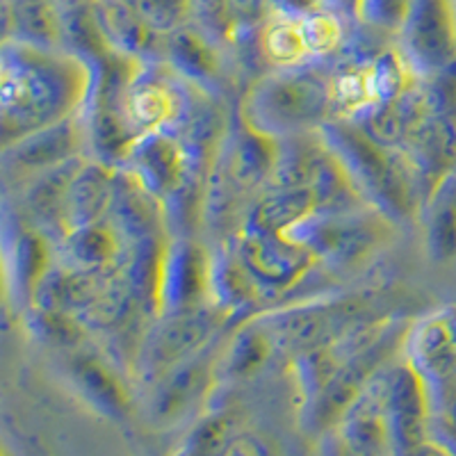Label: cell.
I'll return each instance as SVG.
<instances>
[{
    "instance_id": "6da1fadb",
    "label": "cell",
    "mask_w": 456,
    "mask_h": 456,
    "mask_svg": "<svg viewBox=\"0 0 456 456\" xmlns=\"http://www.w3.org/2000/svg\"><path fill=\"white\" fill-rule=\"evenodd\" d=\"M94 69L67 48L7 39L0 67L3 137H19L76 117L92 96Z\"/></svg>"
},
{
    "instance_id": "7a4b0ae2",
    "label": "cell",
    "mask_w": 456,
    "mask_h": 456,
    "mask_svg": "<svg viewBox=\"0 0 456 456\" xmlns=\"http://www.w3.org/2000/svg\"><path fill=\"white\" fill-rule=\"evenodd\" d=\"M315 133L368 208L388 222H406L418 213L427 178L402 151L379 144L352 119H329Z\"/></svg>"
},
{
    "instance_id": "3957f363",
    "label": "cell",
    "mask_w": 456,
    "mask_h": 456,
    "mask_svg": "<svg viewBox=\"0 0 456 456\" xmlns=\"http://www.w3.org/2000/svg\"><path fill=\"white\" fill-rule=\"evenodd\" d=\"M331 114L329 76L299 64L258 80L244 99L240 119L263 135L281 140L317 130Z\"/></svg>"
},
{
    "instance_id": "277c9868",
    "label": "cell",
    "mask_w": 456,
    "mask_h": 456,
    "mask_svg": "<svg viewBox=\"0 0 456 456\" xmlns=\"http://www.w3.org/2000/svg\"><path fill=\"white\" fill-rule=\"evenodd\" d=\"M368 301L363 297H347V299L313 301L301 306L281 308L276 313L258 317V322L270 333L274 347H283L288 352H313L327 347L331 342L340 340L354 329L363 327L368 322Z\"/></svg>"
},
{
    "instance_id": "5b68a950",
    "label": "cell",
    "mask_w": 456,
    "mask_h": 456,
    "mask_svg": "<svg viewBox=\"0 0 456 456\" xmlns=\"http://www.w3.org/2000/svg\"><path fill=\"white\" fill-rule=\"evenodd\" d=\"M388 219L372 208L354 213H313L290 231L315 260L333 267H352L381 247L388 233Z\"/></svg>"
},
{
    "instance_id": "8992f818",
    "label": "cell",
    "mask_w": 456,
    "mask_h": 456,
    "mask_svg": "<svg viewBox=\"0 0 456 456\" xmlns=\"http://www.w3.org/2000/svg\"><path fill=\"white\" fill-rule=\"evenodd\" d=\"M402 57L415 78H434L456 64V12L452 0H413L399 30Z\"/></svg>"
},
{
    "instance_id": "52a82bcc",
    "label": "cell",
    "mask_w": 456,
    "mask_h": 456,
    "mask_svg": "<svg viewBox=\"0 0 456 456\" xmlns=\"http://www.w3.org/2000/svg\"><path fill=\"white\" fill-rule=\"evenodd\" d=\"M201 162L203 158L194 156L181 133L171 126L137 135L124 158V169L165 203L187 176L208 174Z\"/></svg>"
},
{
    "instance_id": "ba28073f",
    "label": "cell",
    "mask_w": 456,
    "mask_h": 456,
    "mask_svg": "<svg viewBox=\"0 0 456 456\" xmlns=\"http://www.w3.org/2000/svg\"><path fill=\"white\" fill-rule=\"evenodd\" d=\"M217 322L215 308L206 306L160 315L142 336L137 361L144 372L165 377L169 370L197 356L213 340Z\"/></svg>"
},
{
    "instance_id": "9c48e42d",
    "label": "cell",
    "mask_w": 456,
    "mask_h": 456,
    "mask_svg": "<svg viewBox=\"0 0 456 456\" xmlns=\"http://www.w3.org/2000/svg\"><path fill=\"white\" fill-rule=\"evenodd\" d=\"M233 249L260 290L283 292L304 281L317 263L315 256L290 233H265L240 228Z\"/></svg>"
},
{
    "instance_id": "30bf717a",
    "label": "cell",
    "mask_w": 456,
    "mask_h": 456,
    "mask_svg": "<svg viewBox=\"0 0 456 456\" xmlns=\"http://www.w3.org/2000/svg\"><path fill=\"white\" fill-rule=\"evenodd\" d=\"M210 258L192 238H174L167 242L158 283V315L181 313L201 306L208 295Z\"/></svg>"
},
{
    "instance_id": "8fae6325",
    "label": "cell",
    "mask_w": 456,
    "mask_h": 456,
    "mask_svg": "<svg viewBox=\"0 0 456 456\" xmlns=\"http://www.w3.org/2000/svg\"><path fill=\"white\" fill-rule=\"evenodd\" d=\"M80 146L83 128L76 117H71L5 144V169L14 176L30 181L37 174L80 156Z\"/></svg>"
},
{
    "instance_id": "7c38bea8",
    "label": "cell",
    "mask_w": 456,
    "mask_h": 456,
    "mask_svg": "<svg viewBox=\"0 0 456 456\" xmlns=\"http://www.w3.org/2000/svg\"><path fill=\"white\" fill-rule=\"evenodd\" d=\"M187 96H183L176 85L167 83L160 73H153L140 64L135 78L126 92L124 112L126 121L137 135L149 133V130H160L176 126L178 119L185 112Z\"/></svg>"
},
{
    "instance_id": "4fadbf2b",
    "label": "cell",
    "mask_w": 456,
    "mask_h": 456,
    "mask_svg": "<svg viewBox=\"0 0 456 456\" xmlns=\"http://www.w3.org/2000/svg\"><path fill=\"white\" fill-rule=\"evenodd\" d=\"M92 14L110 51L135 62L165 60V35L153 30L128 0H92Z\"/></svg>"
},
{
    "instance_id": "5bb4252c",
    "label": "cell",
    "mask_w": 456,
    "mask_h": 456,
    "mask_svg": "<svg viewBox=\"0 0 456 456\" xmlns=\"http://www.w3.org/2000/svg\"><path fill=\"white\" fill-rule=\"evenodd\" d=\"M108 222L126 244L162 235V228L167 226L165 203L156 194H151L133 174L121 169L114 178V197Z\"/></svg>"
},
{
    "instance_id": "9a60e30c",
    "label": "cell",
    "mask_w": 456,
    "mask_h": 456,
    "mask_svg": "<svg viewBox=\"0 0 456 456\" xmlns=\"http://www.w3.org/2000/svg\"><path fill=\"white\" fill-rule=\"evenodd\" d=\"M117 171L101 160H85L69 185L62 208V233L108 219Z\"/></svg>"
},
{
    "instance_id": "2e32d148",
    "label": "cell",
    "mask_w": 456,
    "mask_h": 456,
    "mask_svg": "<svg viewBox=\"0 0 456 456\" xmlns=\"http://www.w3.org/2000/svg\"><path fill=\"white\" fill-rule=\"evenodd\" d=\"M411 365L420 374L450 379L456 374V306L422 320L409 338Z\"/></svg>"
},
{
    "instance_id": "e0dca14e",
    "label": "cell",
    "mask_w": 456,
    "mask_h": 456,
    "mask_svg": "<svg viewBox=\"0 0 456 456\" xmlns=\"http://www.w3.org/2000/svg\"><path fill=\"white\" fill-rule=\"evenodd\" d=\"M126 242L110 226V222L89 224L71 228L57 238L60 265L71 270H108L117 267L124 258Z\"/></svg>"
},
{
    "instance_id": "ac0fdd59",
    "label": "cell",
    "mask_w": 456,
    "mask_h": 456,
    "mask_svg": "<svg viewBox=\"0 0 456 456\" xmlns=\"http://www.w3.org/2000/svg\"><path fill=\"white\" fill-rule=\"evenodd\" d=\"M85 165L83 156H76L53 169L42 171L28 181L26 192H23V206L28 215L35 222L37 231L42 228H57L62 235V208L67 199L69 185ZM57 235V238H60Z\"/></svg>"
},
{
    "instance_id": "d6986e66",
    "label": "cell",
    "mask_w": 456,
    "mask_h": 456,
    "mask_svg": "<svg viewBox=\"0 0 456 456\" xmlns=\"http://www.w3.org/2000/svg\"><path fill=\"white\" fill-rule=\"evenodd\" d=\"M276 160V140L267 137L242 121V128L226 151L228 178L240 192H249L263 183H270Z\"/></svg>"
},
{
    "instance_id": "ffe728a7",
    "label": "cell",
    "mask_w": 456,
    "mask_h": 456,
    "mask_svg": "<svg viewBox=\"0 0 456 456\" xmlns=\"http://www.w3.org/2000/svg\"><path fill=\"white\" fill-rule=\"evenodd\" d=\"M313 213H317V203L311 187L270 190L254 203L242 228L265 233H290L297 224Z\"/></svg>"
},
{
    "instance_id": "44dd1931",
    "label": "cell",
    "mask_w": 456,
    "mask_h": 456,
    "mask_svg": "<svg viewBox=\"0 0 456 456\" xmlns=\"http://www.w3.org/2000/svg\"><path fill=\"white\" fill-rule=\"evenodd\" d=\"M260 288L249 270L238 258L235 249H226L210 260L208 297L213 299L215 311L240 313L254 306L260 297Z\"/></svg>"
},
{
    "instance_id": "7402d4cb",
    "label": "cell",
    "mask_w": 456,
    "mask_h": 456,
    "mask_svg": "<svg viewBox=\"0 0 456 456\" xmlns=\"http://www.w3.org/2000/svg\"><path fill=\"white\" fill-rule=\"evenodd\" d=\"M165 60L181 78L199 85H210L219 76L217 55L210 46V37L187 23L165 37Z\"/></svg>"
},
{
    "instance_id": "603a6c76",
    "label": "cell",
    "mask_w": 456,
    "mask_h": 456,
    "mask_svg": "<svg viewBox=\"0 0 456 456\" xmlns=\"http://www.w3.org/2000/svg\"><path fill=\"white\" fill-rule=\"evenodd\" d=\"M12 30L19 42L44 48H62V10L55 0H10Z\"/></svg>"
},
{
    "instance_id": "cb8c5ba5",
    "label": "cell",
    "mask_w": 456,
    "mask_h": 456,
    "mask_svg": "<svg viewBox=\"0 0 456 456\" xmlns=\"http://www.w3.org/2000/svg\"><path fill=\"white\" fill-rule=\"evenodd\" d=\"M427 249L434 260L456 256V174L436 183L427 210Z\"/></svg>"
},
{
    "instance_id": "d4e9b609",
    "label": "cell",
    "mask_w": 456,
    "mask_h": 456,
    "mask_svg": "<svg viewBox=\"0 0 456 456\" xmlns=\"http://www.w3.org/2000/svg\"><path fill=\"white\" fill-rule=\"evenodd\" d=\"M274 349L270 333L258 320L247 322L233 338L226 349V372L228 374H249L258 370L267 361L270 352Z\"/></svg>"
},
{
    "instance_id": "484cf974",
    "label": "cell",
    "mask_w": 456,
    "mask_h": 456,
    "mask_svg": "<svg viewBox=\"0 0 456 456\" xmlns=\"http://www.w3.org/2000/svg\"><path fill=\"white\" fill-rule=\"evenodd\" d=\"M48 249L42 231L28 228L16 238L14 247V283L16 290L32 299L37 283L48 272Z\"/></svg>"
},
{
    "instance_id": "4316f807",
    "label": "cell",
    "mask_w": 456,
    "mask_h": 456,
    "mask_svg": "<svg viewBox=\"0 0 456 456\" xmlns=\"http://www.w3.org/2000/svg\"><path fill=\"white\" fill-rule=\"evenodd\" d=\"M260 51L272 64L283 69L299 67L308 55L304 37H301L299 21L295 19H276L274 23L265 28L260 37Z\"/></svg>"
},
{
    "instance_id": "83f0119b",
    "label": "cell",
    "mask_w": 456,
    "mask_h": 456,
    "mask_svg": "<svg viewBox=\"0 0 456 456\" xmlns=\"http://www.w3.org/2000/svg\"><path fill=\"white\" fill-rule=\"evenodd\" d=\"M28 327L35 333L37 340L46 342L51 347L62 349H76L85 347L89 331L80 324L76 317L64 315V313H51L32 308L30 317H28Z\"/></svg>"
},
{
    "instance_id": "f1b7e54d",
    "label": "cell",
    "mask_w": 456,
    "mask_h": 456,
    "mask_svg": "<svg viewBox=\"0 0 456 456\" xmlns=\"http://www.w3.org/2000/svg\"><path fill=\"white\" fill-rule=\"evenodd\" d=\"M297 21H299L301 37L311 57L329 55L345 44V28L333 12L320 10Z\"/></svg>"
},
{
    "instance_id": "f546056e",
    "label": "cell",
    "mask_w": 456,
    "mask_h": 456,
    "mask_svg": "<svg viewBox=\"0 0 456 456\" xmlns=\"http://www.w3.org/2000/svg\"><path fill=\"white\" fill-rule=\"evenodd\" d=\"M413 0H356L354 14L374 32H397L404 26Z\"/></svg>"
},
{
    "instance_id": "4dcf8cb0",
    "label": "cell",
    "mask_w": 456,
    "mask_h": 456,
    "mask_svg": "<svg viewBox=\"0 0 456 456\" xmlns=\"http://www.w3.org/2000/svg\"><path fill=\"white\" fill-rule=\"evenodd\" d=\"M190 16L197 19V26L210 39H219L233 26L231 0H190Z\"/></svg>"
},
{
    "instance_id": "1f68e13d",
    "label": "cell",
    "mask_w": 456,
    "mask_h": 456,
    "mask_svg": "<svg viewBox=\"0 0 456 456\" xmlns=\"http://www.w3.org/2000/svg\"><path fill=\"white\" fill-rule=\"evenodd\" d=\"M267 5L276 14V19H304L322 10L324 0H267Z\"/></svg>"
}]
</instances>
